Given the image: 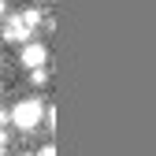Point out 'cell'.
<instances>
[{
  "label": "cell",
  "instance_id": "1",
  "mask_svg": "<svg viewBox=\"0 0 156 156\" xmlns=\"http://www.w3.org/2000/svg\"><path fill=\"white\" fill-rule=\"evenodd\" d=\"M8 119L15 123V130L30 134V130H37V123L45 119V104L37 101V97H26V101H19V104L11 108V115H8Z\"/></svg>",
  "mask_w": 156,
  "mask_h": 156
},
{
  "label": "cell",
  "instance_id": "2",
  "mask_svg": "<svg viewBox=\"0 0 156 156\" xmlns=\"http://www.w3.org/2000/svg\"><path fill=\"white\" fill-rule=\"evenodd\" d=\"M23 63H26L30 71H41V67L48 63V48H45L41 41H30V45L23 48Z\"/></svg>",
  "mask_w": 156,
  "mask_h": 156
},
{
  "label": "cell",
  "instance_id": "3",
  "mask_svg": "<svg viewBox=\"0 0 156 156\" xmlns=\"http://www.w3.org/2000/svg\"><path fill=\"white\" fill-rule=\"evenodd\" d=\"M30 34H34V30L23 23V15H11L8 23H4V41H11V45H15V41H30Z\"/></svg>",
  "mask_w": 156,
  "mask_h": 156
},
{
  "label": "cell",
  "instance_id": "4",
  "mask_svg": "<svg viewBox=\"0 0 156 156\" xmlns=\"http://www.w3.org/2000/svg\"><path fill=\"white\" fill-rule=\"evenodd\" d=\"M19 15H23V23H26L30 30H34L37 23H41V11H37V8H23V11H19Z\"/></svg>",
  "mask_w": 156,
  "mask_h": 156
},
{
  "label": "cell",
  "instance_id": "5",
  "mask_svg": "<svg viewBox=\"0 0 156 156\" xmlns=\"http://www.w3.org/2000/svg\"><path fill=\"white\" fill-rule=\"evenodd\" d=\"M30 82H34V86H45V82H48V71H45V67H41V71H30Z\"/></svg>",
  "mask_w": 156,
  "mask_h": 156
},
{
  "label": "cell",
  "instance_id": "6",
  "mask_svg": "<svg viewBox=\"0 0 156 156\" xmlns=\"http://www.w3.org/2000/svg\"><path fill=\"white\" fill-rule=\"evenodd\" d=\"M37 156H56V145H45V149L37 152Z\"/></svg>",
  "mask_w": 156,
  "mask_h": 156
},
{
  "label": "cell",
  "instance_id": "7",
  "mask_svg": "<svg viewBox=\"0 0 156 156\" xmlns=\"http://www.w3.org/2000/svg\"><path fill=\"white\" fill-rule=\"evenodd\" d=\"M0 126H4V112H0ZM0 145H4V134H0Z\"/></svg>",
  "mask_w": 156,
  "mask_h": 156
},
{
  "label": "cell",
  "instance_id": "8",
  "mask_svg": "<svg viewBox=\"0 0 156 156\" xmlns=\"http://www.w3.org/2000/svg\"><path fill=\"white\" fill-rule=\"evenodd\" d=\"M4 11H8V8H4V0H0V19H4Z\"/></svg>",
  "mask_w": 156,
  "mask_h": 156
},
{
  "label": "cell",
  "instance_id": "9",
  "mask_svg": "<svg viewBox=\"0 0 156 156\" xmlns=\"http://www.w3.org/2000/svg\"><path fill=\"white\" fill-rule=\"evenodd\" d=\"M0 152H4V145H0Z\"/></svg>",
  "mask_w": 156,
  "mask_h": 156
},
{
  "label": "cell",
  "instance_id": "10",
  "mask_svg": "<svg viewBox=\"0 0 156 156\" xmlns=\"http://www.w3.org/2000/svg\"><path fill=\"white\" fill-rule=\"evenodd\" d=\"M23 156H30V152H23Z\"/></svg>",
  "mask_w": 156,
  "mask_h": 156
}]
</instances>
